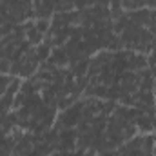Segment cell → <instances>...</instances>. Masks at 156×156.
<instances>
[{
    "instance_id": "1",
    "label": "cell",
    "mask_w": 156,
    "mask_h": 156,
    "mask_svg": "<svg viewBox=\"0 0 156 156\" xmlns=\"http://www.w3.org/2000/svg\"><path fill=\"white\" fill-rule=\"evenodd\" d=\"M13 96H15V93L13 91H7V104L13 100ZM4 109H5V96L0 98V111H4Z\"/></svg>"
}]
</instances>
